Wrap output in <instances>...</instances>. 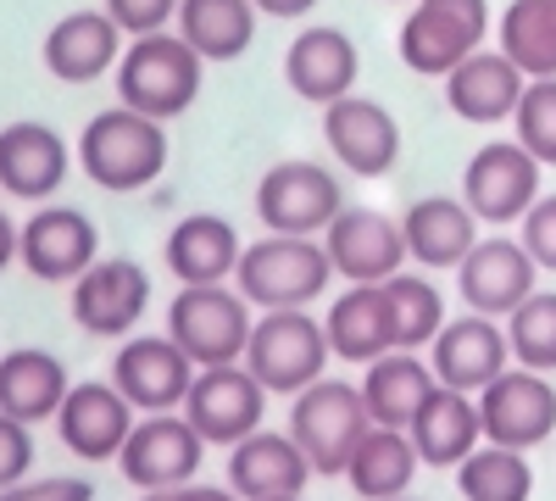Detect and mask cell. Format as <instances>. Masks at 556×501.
I'll list each match as a JSON object with an SVG mask.
<instances>
[{
  "instance_id": "cell-9",
  "label": "cell",
  "mask_w": 556,
  "mask_h": 501,
  "mask_svg": "<svg viewBox=\"0 0 556 501\" xmlns=\"http://www.w3.org/2000/svg\"><path fill=\"white\" fill-rule=\"evenodd\" d=\"M184 418L206 446H240L267 418V390L245 362H217V368L195 374L190 396H184Z\"/></svg>"
},
{
  "instance_id": "cell-8",
  "label": "cell",
  "mask_w": 556,
  "mask_h": 501,
  "mask_svg": "<svg viewBox=\"0 0 556 501\" xmlns=\"http://www.w3.org/2000/svg\"><path fill=\"white\" fill-rule=\"evenodd\" d=\"M340 206H345L340 178L306 156L273 162L256 185V217L267 235H323L340 217Z\"/></svg>"
},
{
  "instance_id": "cell-42",
  "label": "cell",
  "mask_w": 556,
  "mask_h": 501,
  "mask_svg": "<svg viewBox=\"0 0 556 501\" xmlns=\"http://www.w3.org/2000/svg\"><path fill=\"white\" fill-rule=\"evenodd\" d=\"M0 501H96V485L78 474H51V479H17L0 490Z\"/></svg>"
},
{
  "instance_id": "cell-1",
  "label": "cell",
  "mask_w": 556,
  "mask_h": 501,
  "mask_svg": "<svg viewBox=\"0 0 556 501\" xmlns=\"http://www.w3.org/2000/svg\"><path fill=\"white\" fill-rule=\"evenodd\" d=\"M78 167L89 173V185H101L112 196H134L162 178L167 167V128L162 117H146L134 107H106L84 123L78 134Z\"/></svg>"
},
{
  "instance_id": "cell-47",
  "label": "cell",
  "mask_w": 556,
  "mask_h": 501,
  "mask_svg": "<svg viewBox=\"0 0 556 501\" xmlns=\"http://www.w3.org/2000/svg\"><path fill=\"white\" fill-rule=\"evenodd\" d=\"M395 501H412V496H395Z\"/></svg>"
},
{
  "instance_id": "cell-43",
  "label": "cell",
  "mask_w": 556,
  "mask_h": 501,
  "mask_svg": "<svg viewBox=\"0 0 556 501\" xmlns=\"http://www.w3.org/2000/svg\"><path fill=\"white\" fill-rule=\"evenodd\" d=\"M146 501H240L235 490H223V485H173V490H146Z\"/></svg>"
},
{
  "instance_id": "cell-46",
  "label": "cell",
  "mask_w": 556,
  "mask_h": 501,
  "mask_svg": "<svg viewBox=\"0 0 556 501\" xmlns=\"http://www.w3.org/2000/svg\"><path fill=\"white\" fill-rule=\"evenodd\" d=\"M267 501H301V496H267Z\"/></svg>"
},
{
  "instance_id": "cell-31",
  "label": "cell",
  "mask_w": 556,
  "mask_h": 501,
  "mask_svg": "<svg viewBox=\"0 0 556 501\" xmlns=\"http://www.w3.org/2000/svg\"><path fill=\"white\" fill-rule=\"evenodd\" d=\"M67 390H73V379L62 368V356L39 351V346H17L0 356V413L7 418H23V424L56 418Z\"/></svg>"
},
{
  "instance_id": "cell-18",
  "label": "cell",
  "mask_w": 556,
  "mask_h": 501,
  "mask_svg": "<svg viewBox=\"0 0 556 501\" xmlns=\"http://www.w3.org/2000/svg\"><path fill=\"white\" fill-rule=\"evenodd\" d=\"M456 290L468 312L513 317L540 290V262L523 251V240H479L456 267Z\"/></svg>"
},
{
  "instance_id": "cell-32",
  "label": "cell",
  "mask_w": 556,
  "mask_h": 501,
  "mask_svg": "<svg viewBox=\"0 0 556 501\" xmlns=\"http://www.w3.org/2000/svg\"><path fill=\"white\" fill-rule=\"evenodd\" d=\"M417 468H424V458H417V446L406 429H384L374 424L362 435V446L351 451V463H345V479L362 501H395L412 490Z\"/></svg>"
},
{
  "instance_id": "cell-36",
  "label": "cell",
  "mask_w": 556,
  "mask_h": 501,
  "mask_svg": "<svg viewBox=\"0 0 556 501\" xmlns=\"http://www.w3.org/2000/svg\"><path fill=\"white\" fill-rule=\"evenodd\" d=\"M384 296H390V312H395V340H401V351L434 346V335L445 329V296L424 279V273H406V267L390 273Z\"/></svg>"
},
{
  "instance_id": "cell-35",
  "label": "cell",
  "mask_w": 556,
  "mask_h": 501,
  "mask_svg": "<svg viewBox=\"0 0 556 501\" xmlns=\"http://www.w3.org/2000/svg\"><path fill=\"white\" fill-rule=\"evenodd\" d=\"M456 490L468 501H529L534 496V468L523 451L484 440L473 458L456 463Z\"/></svg>"
},
{
  "instance_id": "cell-26",
  "label": "cell",
  "mask_w": 556,
  "mask_h": 501,
  "mask_svg": "<svg viewBox=\"0 0 556 501\" xmlns=\"http://www.w3.org/2000/svg\"><path fill=\"white\" fill-rule=\"evenodd\" d=\"M312 479L306 451L295 446V435H273L256 429L240 446H228V490L240 501H267V496H301Z\"/></svg>"
},
{
  "instance_id": "cell-11",
  "label": "cell",
  "mask_w": 556,
  "mask_h": 501,
  "mask_svg": "<svg viewBox=\"0 0 556 501\" xmlns=\"http://www.w3.org/2000/svg\"><path fill=\"white\" fill-rule=\"evenodd\" d=\"M462 201L473 206L479 223H523V212L540 201V162L518 146V140H490L468 156L462 173Z\"/></svg>"
},
{
  "instance_id": "cell-23",
  "label": "cell",
  "mask_w": 556,
  "mask_h": 501,
  "mask_svg": "<svg viewBox=\"0 0 556 501\" xmlns=\"http://www.w3.org/2000/svg\"><path fill=\"white\" fill-rule=\"evenodd\" d=\"M73 167L67 140L51 123H7L0 128V190L17 196V201H45L62 190V178Z\"/></svg>"
},
{
  "instance_id": "cell-19",
  "label": "cell",
  "mask_w": 556,
  "mask_h": 501,
  "mask_svg": "<svg viewBox=\"0 0 556 501\" xmlns=\"http://www.w3.org/2000/svg\"><path fill=\"white\" fill-rule=\"evenodd\" d=\"M429 368H434L440 385L479 396L501 368H513V346H506L501 317H484V312L445 317V329H440L434 346H429Z\"/></svg>"
},
{
  "instance_id": "cell-37",
  "label": "cell",
  "mask_w": 556,
  "mask_h": 501,
  "mask_svg": "<svg viewBox=\"0 0 556 501\" xmlns=\"http://www.w3.org/2000/svg\"><path fill=\"white\" fill-rule=\"evenodd\" d=\"M506 346H513L518 368L556 374V290H534L506 317Z\"/></svg>"
},
{
  "instance_id": "cell-25",
  "label": "cell",
  "mask_w": 556,
  "mask_h": 501,
  "mask_svg": "<svg viewBox=\"0 0 556 501\" xmlns=\"http://www.w3.org/2000/svg\"><path fill=\"white\" fill-rule=\"evenodd\" d=\"M323 335H329V351L340 362H356V368L395 351L401 340H395V312L384 285H345L323 312Z\"/></svg>"
},
{
  "instance_id": "cell-38",
  "label": "cell",
  "mask_w": 556,
  "mask_h": 501,
  "mask_svg": "<svg viewBox=\"0 0 556 501\" xmlns=\"http://www.w3.org/2000/svg\"><path fill=\"white\" fill-rule=\"evenodd\" d=\"M513 140L540 167H556V78H529L523 101L513 112Z\"/></svg>"
},
{
  "instance_id": "cell-13",
  "label": "cell",
  "mask_w": 556,
  "mask_h": 501,
  "mask_svg": "<svg viewBox=\"0 0 556 501\" xmlns=\"http://www.w3.org/2000/svg\"><path fill=\"white\" fill-rule=\"evenodd\" d=\"M479 418H484V440L534 451L556 435V385L534 368H501L479 390Z\"/></svg>"
},
{
  "instance_id": "cell-3",
  "label": "cell",
  "mask_w": 556,
  "mask_h": 501,
  "mask_svg": "<svg viewBox=\"0 0 556 501\" xmlns=\"http://www.w3.org/2000/svg\"><path fill=\"white\" fill-rule=\"evenodd\" d=\"M329 285H334V262H329V251H323L317 235H267V240H251L240 251V267H235V290L251 306H262V312L312 306Z\"/></svg>"
},
{
  "instance_id": "cell-20",
  "label": "cell",
  "mask_w": 556,
  "mask_h": 501,
  "mask_svg": "<svg viewBox=\"0 0 556 501\" xmlns=\"http://www.w3.org/2000/svg\"><path fill=\"white\" fill-rule=\"evenodd\" d=\"M323 140L340 156V167L362 178H384L401 162V123L374 96H345L334 107H323Z\"/></svg>"
},
{
  "instance_id": "cell-29",
  "label": "cell",
  "mask_w": 556,
  "mask_h": 501,
  "mask_svg": "<svg viewBox=\"0 0 556 501\" xmlns=\"http://www.w3.org/2000/svg\"><path fill=\"white\" fill-rule=\"evenodd\" d=\"M406 435H412V446H417V458H424V468H456L462 458H473V451L484 446L479 396L440 385V390L424 401V413L412 418Z\"/></svg>"
},
{
  "instance_id": "cell-6",
  "label": "cell",
  "mask_w": 556,
  "mask_h": 501,
  "mask_svg": "<svg viewBox=\"0 0 556 501\" xmlns=\"http://www.w3.org/2000/svg\"><path fill=\"white\" fill-rule=\"evenodd\" d=\"M251 301L228 285H184L167 306V335L190 351L195 368H217V362H245L251 346Z\"/></svg>"
},
{
  "instance_id": "cell-10",
  "label": "cell",
  "mask_w": 556,
  "mask_h": 501,
  "mask_svg": "<svg viewBox=\"0 0 556 501\" xmlns=\"http://www.w3.org/2000/svg\"><path fill=\"white\" fill-rule=\"evenodd\" d=\"M146 306H151V273L128 256H96L73 279V324L84 335L123 340L139 329Z\"/></svg>"
},
{
  "instance_id": "cell-15",
  "label": "cell",
  "mask_w": 556,
  "mask_h": 501,
  "mask_svg": "<svg viewBox=\"0 0 556 501\" xmlns=\"http://www.w3.org/2000/svg\"><path fill=\"white\" fill-rule=\"evenodd\" d=\"M323 251L334 262V279L345 285H384L406 267V235L401 223L374 206H340V217L323 229Z\"/></svg>"
},
{
  "instance_id": "cell-40",
  "label": "cell",
  "mask_w": 556,
  "mask_h": 501,
  "mask_svg": "<svg viewBox=\"0 0 556 501\" xmlns=\"http://www.w3.org/2000/svg\"><path fill=\"white\" fill-rule=\"evenodd\" d=\"M106 12L128 39H139V34H162L178 17V0H106Z\"/></svg>"
},
{
  "instance_id": "cell-33",
  "label": "cell",
  "mask_w": 556,
  "mask_h": 501,
  "mask_svg": "<svg viewBox=\"0 0 556 501\" xmlns=\"http://www.w3.org/2000/svg\"><path fill=\"white\" fill-rule=\"evenodd\" d=\"M256 0H178L173 28L195 45L206 62H240L256 39Z\"/></svg>"
},
{
  "instance_id": "cell-34",
  "label": "cell",
  "mask_w": 556,
  "mask_h": 501,
  "mask_svg": "<svg viewBox=\"0 0 556 501\" xmlns=\"http://www.w3.org/2000/svg\"><path fill=\"white\" fill-rule=\"evenodd\" d=\"M501 51L529 78H556V0H513L501 12Z\"/></svg>"
},
{
  "instance_id": "cell-45",
  "label": "cell",
  "mask_w": 556,
  "mask_h": 501,
  "mask_svg": "<svg viewBox=\"0 0 556 501\" xmlns=\"http://www.w3.org/2000/svg\"><path fill=\"white\" fill-rule=\"evenodd\" d=\"M17 240H23V229H17V223H12L7 212H0V273H7V267L17 262Z\"/></svg>"
},
{
  "instance_id": "cell-2",
  "label": "cell",
  "mask_w": 556,
  "mask_h": 501,
  "mask_svg": "<svg viewBox=\"0 0 556 501\" xmlns=\"http://www.w3.org/2000/svg\"><path fill=\"white\" fill-rule=\"evenodd\" d=\"M201 73H206V57L178 28L139 34L128 51H123V62H117V101L167 123V117L195 107Z\"/></svg>"
},
{
  "instance_id": "cell-44",
  "label": "cell",
  "mask_w": 556,
  "mask_h": 501,
  "mask_svg": "<svg viewBox=\"0 0 556 501\" xmlns=\"http://www.w3.org/2000/svg\"><path fill=\"white\" fill-rule=\"evenodd\" d=\"M262 17H312L317 0H256Z\"/></svg>"
},
{
  "instance_id": "cell-24",
  "label": "cell",
  "mask_w": 556,
  "mask_h": 501,
  "mask_svg": "<svg viewBox=\"0 0 556 501\" xmlns=\"http://www.w3.org/2000/svg\"><path fill=\"white\" fill-rule=\"evenodd\" d=\"M45 73L62 84H96L101 73H117L123 62V28L112 12H67L45 34Z\"/></svg>"
},
{
  "instance_id": "cell-7",
  "label": "cell",
  "mask_w": 556,
  "mask_h": 501,
  "mask_svg": "<svg viewBox=\"0 0 556 501\" xmlns=\"http://www.w3.org/2000/svg\"><path fill=\"white\" fill-rule=\"evenodd\" d=\"M490 39V0H412L401 23V62L424 78H445L456 62L484 51Z\"/></svg>"
},
{
  "instance_id": "cell-41",
  "label": "cell",
  "mask_w": 556,
  "mask_h": 501,
  "mask_svg": "<svg viewBox=\"0 0 556 501\" xmlns=\"http://www.w3.org/2000/svg\"><path fill=\"white\" fill-rule=\"evenodd\" d=\"M28 468H34V435H28V424L0 413V490H12L17 479H28Z\"/></svg>"
},
{
  "instance_id": "cell-27",
  "label": "cell",
  "mask_w": 556,
  "mask_h": 501,
  "mask_svg": "<svg viewBox=\"0 0 556 501\" xmlns=\"http://www.w3.org/2000/svg\"><path fill=\"white\" fill-rule=\"evenodd\" d=\"M401 235L417 267H462V256L479 246V217L462 196H417L401 217Z\"/></svg>"
},
{
  "instance_id": "cell-39",
  "label": "cell",
  "mask_w": 556,
  "mask_h": 501,
  "mask_svg": "<svg viewBox=\"0 0 556 501\" xmlns=\"http://www.w3.org/2000/svg\"><path fill=\"white\" fill-rule=\"evenodd\" d=\"M518 240H523V251L540 262V273H556V196H540V201L523 212Z\"/></svg>"
},
{
  "instance_id": "cell-12",
  "label": "cell",
  "mask_w": 556,
  "mask_h": 501,
  "mask_svg": "<svg viewBox=\"0 0 556 501\" xmlns=\"http://www.w3.org/2000/svg\"><path fill=\"white\" fill-rule=\"evenodd\" d=\"M195 374L201 368L173 335H134L112 356V385L128 396L134 413H178Z\"/></svg>"
},
{
  "instance_id": "cell-28",
  "label": "cell",
  "mask_w": 556,
  "mask_h": 501,
  "mask_svg": "<svg viewBox=\"0 0 556 501\" xmlns=\"http://www.w3.org/2000/svg\"><path fill=\"white\" fill-rule=\"evenodd\" d=\"M240 251H245L240 229L217 212L178 217L173 235H167V267H173L178 285H228L240 267Z\"/></svg>"
},
{
  "instance_id": "cell-22",
  "label": "cell",
  "mask_w": 556,
  "mask_h": 501,
  "mask_svg": "<svg viewBox=\"0 0 556 501\" xmlns=\"http://www.w3.org/2000/svg\"><path fill=\"white\" fill-rule=\"evenodd\" d=\"M529 89V73L506 57V51H473L468 62H456L445 73V107L462 117V123H479V128H495L518 112Z\"/></svg>"
},
{
  "instance_id": "cell-5",
  "label": "cell",
  "mask_w": 556,
  "mask_h": 501,
  "mask_svg": "<svg viewBox=\"0 0 556 501\" xmlns=\"http://www.w3.org/2000/svg\"><path fill=\"white\" fill-rule=\"evenodd\" d=\"M367 429H374V418H367L362 385H351V379H317L290 406V435L306 451L312 474H323V479L345 474L351 451L362 446Z\"/></svg>"
},
{
  "instance_id": "cell-14",
  "label": "cell",
  "mask_w": 556,
  "mask_h": 501,
  "mask_svg": "<svg viewBox=\"0 0 556 501\" xmlns=\"http://www.w3.org/2000/svg\"><path fill=\"white\" fill-rule=\"evenodd\" d=\"M206 458V440L195 435L190 418L178 413H146L134 424V435L117 451V468L128 485L139 490H173V485H190L195 468Z\"/></svg>"
},
{
  "instance_id": "cell-16",
  "label": "cell",
  "mask_w": 556,
  "mask_h": 501,
  "mask_svg": "<svg viewBox=\"0 0 556 501\" xmlns=\"http://www.w3.org/2000/svg\"><path fill=\"white\" fill-rule=\"evenodd\" d=\"M101 256V229L96 217L78 212V206H39L23 223V240H17V262L34 273L39 285H73L78 273Z\"/></svg>"
},
{
  "instance_id": "cell-21",
  "label": "cell",
  "mask_w": 556,
  "mask_h": 501,
  "mask_svg": "<svg viewBox=\"0 0 556 501\" xmlns=\"http://www.w3.org/2000/svg\"><path fill=\"white\" fill-rule=\"evenodd\" d=\"M134 406H128V396L106 379H84V385H73L67 390V401L56 406V435H62V446L73 451V458H84V463H112L117 451H123V440L134 435Z\"/></svg>"
},
{
  "instance_id": "cell-17",
  "label": "cell",
  "mask_w": 556,
  "mask_h": 501,
  "mask_svg": "<svg viewBox=\"0 0 556 501\" xmlns=\"http://www.w3.org/2000/svg\"><path fill=\"white\" fill-rule=\"evenodd\" d=\"M356 73H362L356 39L334 23H306L285 51V84L306 107H334L356 96Z\"/></svg>"
},
{
  "instance_id": "cell-30",
  "label": "cell",
  "mask_w": 556,
  "mask_h": 501,
  "mask_svg": "<svg viewBox=\"0 0 556 501\" xmlns=\"http://www.w3.org/2000/svg\"><path fill=\"white\" fill-rule=\"evenodd\" d=\"M440 390L434 368L417 351H384L379 362H367L362 374V401H367V418L384 424V429H412V418L424 413V401Z\"/></svg>"
},
{
  "instance_id": "cell-4",
  "label": "cell",
  "mask_w": 556,
  "mask_h": 501,
  "mask_svg": "<svg viewBox=\"0 0 556 501\" xmlns=\"http://www.w3.org/2000/svg\"><path fill=\"white\" fill-rule=\"evenodd\" d=\"M329 356L334 351H329V335H323V317H312L306 306H278L256 317L245 368L262 379L267 396H301L306 385L323 379Z\"/></svg>"
}]
</instances>
